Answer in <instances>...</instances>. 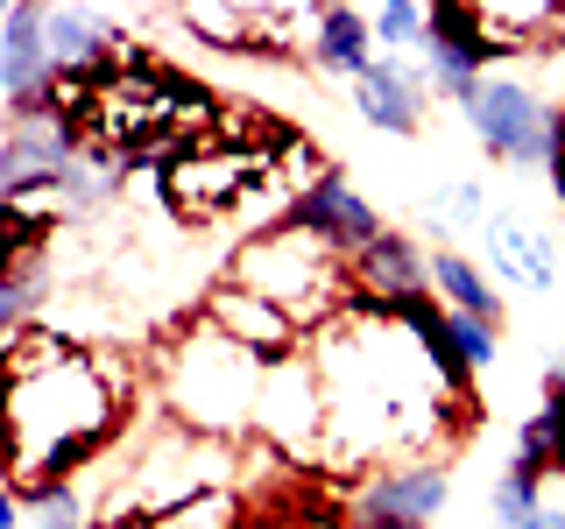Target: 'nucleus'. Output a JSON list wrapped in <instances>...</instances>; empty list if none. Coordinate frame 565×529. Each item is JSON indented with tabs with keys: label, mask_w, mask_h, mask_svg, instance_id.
<instances>
[{
	"label": "nucleus",
	"mask_w": 565,
	"mask_h": 529,
	"mask_svg": "<svg viewBox=\"0 0 565 529\" xmlns=\"http://www.w3.org/2000/svg\"><path fill=\"white\" fill-rule=\"evenodd\" d=\"M537 487H544V473L537 466H523V458H509V473L494 481V501H488V516L502 522V529H523L530 516H537Z\"/></svg>",
	"instance_id": "412c9836"
},
{
	"label": "nucleus",
	"mask_w": 565,
	"mask_h": 529,
	"mask_svg": "<svg viewBox=\"0 0 565 529\" xmlns=\"http://www.w3.org/2000/svg\"><path fill=\"white\" fill-rule=\"evenodd\" d=\"M523 529H565V508H537V516H530Z\"/></svg>",
	"instance_id": "c85d7f7f"
},
{
	"label": "nucleus",
	"mask_w": 565,
	"mask_h": 529,
	"mask_svg": "<svg viewBox=\"0 0 565 529\" xmlns=\"http://www.w3.org/2000/svg\"><path fill=\"white\" fill-rule=\"evenodd\" d=\"M8 410H14V381H8V367H0V445H8Z\"/></svg>",
	"instance_id": "cd10ccee"
},
{
	"label": "nucleus",
	"mask_w": 565,
	"mask_h": 529,
	"mask_svg": "<svg viewBox=\"0 0 565 529\" xmlns=\"http://www.w3.org/2000/svg\"><path fill=\"white\" fill-rule=\"evenodd\" d=\"M57 64H50V8L14 0L8 22H0V93L8 106H29L35 93H50Z\"/></svg>",
	"instance_id": "9b49d317"
},
{
	"label": "nucleus",
	"mask_w": 565,
	"mask_h": 529,
	"mask_svg": "<svg viewBox=\"0 0 565 529\" xmlns=\"http://www.w3.org/2000/svg\"><path fill=\"white\" fill-rule=\"evenodd\" d=\"M156 529H234V494L205 487V494H191V501H177L170 516H156Z\"/></svg>",
	"instance_id": "5701e85b"
},
{
	"label": "nucleus",
	"mask_w": 565,
	"mask_h": 529,
	"mask_svg": "<svg viewBox=\"0 0 565 529\" xmlns=\"http://www.w3.org/2000/svg\"><path fill=\"white\" fill-rule=\"evenodd\" d=\"M22 508H29L35 529H85V494L71 487V481L64 487H29Z\"/></svg>",
	"instance_id": "4be33fe9"
},
{
	"label": "nucleus",
	"mask_w": 565,
	"mask_h": 529,
	"mask_svg": "<svg viewBox=\"0 0 565 529\" xmlns=\"http://www.w3.org/2000/svg\"><path fill=\"white\" fill-rule=\"evenodd\" d=\"M0 367L14 381L0 473L14 481V494L64 487L114 438V402H120L114 381H106V367L93 353L64 346L57 332H29V325L0 346Z\"/></svg>",
	"instance_id": "f257e3e1"
},
{
	"label": "nucleus",
	"mask_w": 565,
	"mask_h": 529,
	"mask_svg": "<svg viewBox=\"0 0 565 529\" xmlns=\"http://www.w3.org/2000/svg\"><path fill=\"white\" fill-rule=\"evenodd\" d=\"M57 234V212L43 205H8L0 198V282L43 276V240Z\"/></svg>",
	"instance_id": "f3484780"
},
{
	"label": "nucleus",
	"mask_w": 565,
	"mask_h": 529,
	"mask_svg": "<svg viewBox=\"0 0 565 529\" xmlns=\"http://www.w3.org/2000/svg\"><path fill=\"white\" fill-rule=\"evenodd\" d=\"M347 276L375 296H411V290H431V255H424L411 234H382L375 247H361V255L347 261Z\"/></svg>",
	"instance_id": "2eb2a0df"
},
{
	"label": "nucleus",
	"mask_w": 565,
	"mask_h": 529,
	"mask_svg": "<svg viewBox=\"0 0 565 529\" xmlns=\"http://www.w3.org/2000/svg\"><path fill=\"white\" fill-rule=\"evenodd\" d=\"M403 346H411L403 325H340V317L318 339L311 367H318V388H326V423L332 438H347V452L424 445L438 431V402L424 396Z\"/></svg>",
	"instance_id": "f03ea898"
},
{
	"label": "nucleus",
	"mask_w": 565,
	"mask_h": 529,
	"mask_svg": "<svg viewBox=\"0 0 565 529\" xmlns=\"http://www.w3.org/2000/svg\"><path fill=\"white\" fill-rule=\"evenodd\" d=\"M311 64L318 71H332V78H367V64L382 57L375 50V29H367V8H318V22H311Z\"/></svg>",
	"instance_id": "ddd939ff"
},
{
	"label": "nucleus",
	"mask_w": 565,
	"mask_h": 529,
	"mask_svg": "<svg viewBox=\"0 0 565 529\" xmlns=\"http://www.w3.org/2000/svg\"><path fill=\"white\" fill-rule=\"evenodd\" d=\"M43 290H50V276H29V282H0V346L22 332V317L43 304Z\"/></svg>",
	"instance_id": "393cba45"
},
{
	"label": "nucleus",
	"mask_w": 565,
	"mask_h": 529,
	"mask_svg": "<svg viewBox=\"0 0 565 529\" xmlns=\"http://www.w3.org/2000/svg\"><path fill=\"white\" fill-rule=\"evenodd\" d=\"M255 423L276 438V445H305V438L326 431V388H318V367L305 360V353H290V360H269V367H262Z\"/></svg>",
	"instance_id": "1a4fd4ad"
},
{
	"label": "nucleus",
	"mask_w": 565,
	"mask_h": 529,
	"mask_svg": "<svg viewBox=\"0 0 565 529\" xmlns=\"http://www.w3.org/2000/svg\"><path fill=\"white\" fill-rule=\"evenodd\" d=\"M226 282H241V290H255L262 304L290 311L297 325H332L353 290L347 261L332 255L318 234H305V226H269V234H255L234 255V269H226Z\"/></svg>",
	"instance_id": "20e7f679"
},
{
	"label": "nucleus",
	"mask_w": 565,
	"mask_h": 529,
	"mask_svg": "<svg viewBox=\"0 0 565 529\" xmlns=\"http://www.w3.org/2000/svg\"><path fill=\"white\" fill-rule=\"evenodd\" d=\"M255 22H262V8H184V29H199L212 50H282V43H269V35H255Z\"/></svg>",
	"instance_id": "6ab92c4d"
},
{
	"label": "nucleus",
	"mask_w": 565,
	"mask_h": 529,
	"mask_svg": "<svg viewBox=\"0 0 565 529\" xmlns=\"http://www.w3.org/2000/svg\"><path fill=\"white\" fill-rule=\"evenodd\" d=\"M558 155H565V106H558Z\"/></svg>",
	"instance_id": "7c9ffc66"
},
{
	"label": "nucleus",
	"mask_w": 565,
	"mask_h": 529,
	"mask_svg": "<svg viewBox=\"0 0 565 529\" xmlns=\"http://www.w3.org/2000/svg\"><path fill=\"white\" fill-rule=\"evenodd\" d=\"M120 35L106 29V14L93 8H50V64L57 71H99V64H120Z\"/></svg>",
	"instance_id": "dca6fc26"
},
{
	"label": "nucleus",
	"mask_w": 565,
	"mask_h": 529,
	"mask_svg": "<svg viewBox=\"0 0 565 529\" xmlns=\"http://www.w3.org/2000/svg\"><path fill=\"white\" fill-rule=\"evenodd\" d=\"M163 402L191 423L199 438H234L241 423H255V402H262V360L247 346H234L212 317L184 332L170 346V367H163Z\"/></svg>",
	"instance_id": "7ed1b4c3"
},
{
	"label": "nucleus",
	"mask_w": 565,
	"mask_h": 529,
	"mask_svg": "<svg viewBox=\"0 0 565 529\" xmlns=\"http://www.w3.org/2000/svg\"><path fill=\"white\" fill-rule=\"evenodd\" d=\"M382 529H411V522H382Z\"/></svg>",
	"instance_id": "473e14b6"
},
{
	"label": "nucleus",
	"mask_w": 565,
	"mask_h": 529,
	"mask_svg": "<svg viewBox=\"0 0 565 529\" xmlns=\"http://www.w3.org/2000/svg\"><path fill=\"white\" fill-rule=\"evenodd\" d=\"M431 219H438V226H488L481 184H446V191L431 198Z\"/></svg>",
	"instance_id": "b1692460"
},
{
	"label": "nucleus",
	"mask_w": 565,
	"mask_h": 529,
	"mask_svg": "<svg viewBox=\"0 0 565 529\" xmlns=\"http://www.w3.org/2000/svg\"><path fill=\"white\" fill-rule=\"evenodd\" d=\"M424 99H431V85H424V71H411L403 57H375L367 78H353V114H361L367 128H382V134H417L424 128Z\"/></svg>",
	"instance_id": "f8f14e48"
},
{
	"label": "nucleus",
	"mask_w": 565,
	"mask_h": 529,
	"mask_svg": "<svg viewBox=\"0 0 565 529\" xmlns=\"http://www.w3.org/2000/svg\"><path fill=\"white\" fill-rule=\"evenodd\" d=\"M262 176V155L255 149H212V155H177L163 163V198L184 212V219H212L241 198L247 184Z\"/></svg>",
	"instance_id": "0eeeda50"
},
{
	"label": "nucleus",
	"mask_w": 565,
	"mask_h": 529,
	"mask_svg": "<svg viewBox=\"0 0 565 529\" xmlns=\"http://www.w3.org/2000/svg\"><path fill=\"white\" fill-rule=\"evenodd\" d=\"M114 529H156V522H114Z\"/></svg>",
	"instance_id": "2f4dec72"
},
{
	"label": "nucleus",
	"mask_w": 565,
	"mask_h": 529,
	"mask_svg": "<svg viewBox=\"0 0 565 529\" xmlns=\"http://www.w3.org/2000/svg\"><path fill=\"white\" fill-rule=\"evenodd\" d=\"M446 501H452L446 466H382L375 481H367V487L347 501V516H353V529H382V522L424 529Z\"/></svg>",
	"instance_id": "6e6552de"
},
{
	"label": "nucleus",
	"mask_w": 565,
	"mask_h": 529,
	"mask_svg": "<svg viewBox=\"0 0 565 529\" xmlns=\"http://www.w3.org/2000/svg\"><path fill=\"white\" fill-rule=\"evenodd\" d=\"M205 317L226 332L234 346H247L262 367L269 360H290L297 346H305V325H297L290 311H276V304H262L255 290H241V282H212V296H205Z\"/></svg>",
	"instance_id": "9d476101"
},
{
	"label": "nucleus",
	"mask_w": 565,
	"mask_h": 529,
	"mask_svg": "<svg viewBox=\"0 0 565 529\" xmlns=\"http://www.w3.org/2000/svg\"><path fill=\"white\" fill-rule=\"evenodd\" d=\"M544 176H552V191H558V205H565V155H552V163H544Z\"/></svg>",
	"instance_id": "c756f323"
},
{
	"label": "nucleus",
	"mask_w": 565,
	"mask_h": 529,
	"mask_svg": "<svg viewBox=\"0 0 565 529\" xmlns=\"http://www.w3.org/2000/svg\"><path fill=\"white\" fill-rule=\"evenodd\" d=\"M431 296L446 311H467V317H502V296H494V282L481 276V261H467V255H452V247H438L431 255Z\"/></svg>",
	"instance_id": "a211bd4d"
},
{
	"label": "nucleus",
	"mask_w": 565,
	"mask_h": 529,
	"mask_svg": "<svg viewBox=\"0 0 565 529\" xmlns=\"http://www.w3.org/2000/svg\"><path fill=\"white\" fill-rule=\"evenodd\" d=\"M282 219H290V226H305V234H318V240H326L340 261H353L361 247H375V240L388 234V226H382V212L367 205V198L347 184L340 170H318L311 184L290 198V212H282Z\"/></svg>",
	"instance_id": "423d86ee"
},
{
	"label": "nucleus",
	"mask_w": 565,
	"mask_h": 529,
	"mask_svg": "<svg viewBox=\"0 0 565 529\" xmlns=\"http://www.w3.org/2000/svg\"><path fill=\"white\" fill-rule=\"evenodd\" d=\"M488 234V261H494V276L509 282V290H552L558 282V261H552V240L544 234H530L523 219H488L481 226Z\"/></svg>",
	"instance_id": "4468645a"
},
{
	"label": "nucleus",
	"mask_w": 565,
	"mask_h": 529,
	"mask_svg": "<svg viewBox=\"0 0 565 529\" xmlns=\"http://www.w3.org/2000/svg\"><path fill=\"white\" fill-rule=\"evenodd\" d=\"M537 423H544V438H552V473H558L565 466V388H544Z\"/></svg>",
	"instance_id": "a878e982"
},
{
	"label": "nucleus",
	"mask_w": 565,
	"mask_h": 529,
	"mask_svg": "<svg viewBox=\"0 0 565 529\" xmlns=\"http://www.w3.org/2000/svg\"><path fill=\"white\" fill-rule=\"evenodd\" d=\"M367 29H375L382 57H396V50H424V35H431V8H417V0H388V8H367Z\"/></svg>",
	"instance_id": "aec40b11"
},
{
	"label": "nucleus",
	"mask_w": 565,
	"mask_h": 529,
	"mask_svg": "<svg viewBox=\"0 0 565 529\" xmlns=\"http://www.w3.org/2000/svg\"><path fill=\"white\" fill-rule=\"evenodd\" d=\"M0 529H22V494H14L8 473H0Z\"/></svg>",
	"instance_id": "bb28decb"
},
{
	"label": "nucleus",
	"mask_w": 565,
	"mask_h": 529,
	"mask_svg": "<svg viewBox=\"0 0 565 529\" xmlns=\"http://www.w3.org/2000/svg\"><path fill=\"white\" fill-rule=\"evenodd\" d=\"M459 114L481 134V149L509 170H544L558 155V106H544L537 85L509 78V71H488V78L459 99Z\"/></svg>",
	"instance_id": "39448f33"
}]
</instances>
